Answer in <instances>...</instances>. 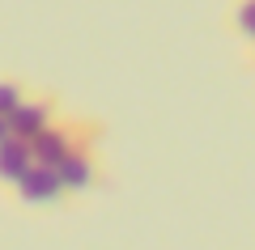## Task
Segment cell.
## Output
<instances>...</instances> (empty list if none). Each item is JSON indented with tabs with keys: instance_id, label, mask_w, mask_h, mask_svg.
I'll use <instances>...</instances> for the list:
<instances>
[{
	"instance_id": "2",
	"label": "cell",
	"mask_w": 255,
	"mask_h": 250,
	"mask_svg": "<svg viewBox=\"0 0 255 250\" xmlns=\"http://www.w3.org/2000/svg\"><path fill=\"white\" fill-rule=\"evenodd\" d=\"M64 195H68V191H64L60 170H55V166H43V161H34L30 174L17 182V199L30 204V208H51V204H60Z\"/></svg>"
},
{
	"instance_id": "9",
	"label": "cell",
	"mask_w": 255,
	"mask_h": 250,
	"mask_svg": "<svg viewBox=\"0 0 255 250\" xmlns=\"http://www.w3.org/2000/svg\"><path fill=\"white\" fill-rule=\"evenodd\" d=\"M247 55H251V64H255V43H251V47H247Z\"/></svg>"
},
{
	"instance_id": "4",
	"label": "cell",
	"mask_w": 255,
	"mask_h": 250,
	"mask_svg": "<svg viewBox=\"0 0 255 250\" xmlns=\"http://www.w3.org/2000/svg\"><path fill=\"white\" fill-rule=\"evenodd\" d=\"M55 170H60L68 195H81V191H90L94 182L102 178V161H98V153H94V144H85V149H73Z\"/></svg>"
},
{
	"instance_id": "3",
	"label": "cell",
	"mask_w": 255,
	"mask_h": 250,
	"mask_svg": "<svg viewBox=\"0 0 255 250\" xmlns=\"http://www.w3.org/2000/svg\"><path fill=\"white\" fill-rule=\"evenodd\" d=\"M55 110H60V102H55L51 93H26V102H21V106L9 115L13 136H21V140H34L43 127H51L55 119H60Z\"/></svg>"
},
{
	"instance_id": "7",
	"label": "cell",
	"mask_w": 255,
	"mask_h": 250,
	"mask_svg": "<svg viewBox=\"0 0 255 250\" xmlns=\"http://www.w3.org/2000/svg\"><path fill=\"white\" fill-rule=\"evenodd\" d=\"M26 85H21L17 77H0V115H13V110L26 102Z\"/></svg>"
},
{
	"instance_id": "8",
	"label": "cell",
	"mask_w": 255,
	"mask_h": 250,
	"mask_svg": "<svg viewBox=\"0 0 255 250\" xmlns=\"http://www.w3.org/2000/svg\"><path fill=\"white\" fill-rule=\"evenodd\" d=\"M13 136V123H9V115H0V140H9Z\"/></svg>"
},
{
	"instance_id": "5",
	"label": "cell",
	"mask_w": 255,
	"mask_h": 250,
	"mask_svg": "<svg viewBox=\"0 0 255 250\" xmlns=\"http://www.w3.org/2000/svg\"><path fill=\"white\" fill-rule=\"evenodd\" d=\"M30 166H34L30 140H21V136L0 140V187H17V182L30 174Z\"/></svg>"
},
{
	"instance_id": "1",
	"label": "cell",
	"mask_w": 255,
	"mask_h": 250,
	"mask_svg": "<svg viewBox=\"0 0 255 250\" xmlns=\"http://www.w3.org/2000/svg\"><path fill=\"white\" fill-rule=\"evenodd\" d=\"M98 136H102V123H94V119H55L51 127H43V132L30 140V149H34V161L60 166L73 149L98 144Z\"/></svg>"
},
{
	"instance_id": "6",
	"label": "cell",
	"mask_w": 255,
	"mask_h": 250,
	"mask_svg": "<svg viewBox=\"0 0 255 250\" xmlns=\"http://www.w3.org/2000/svg\"><path fill=\"white\" fill-rule=\"evenodd\" d=\"M230 30H234L247 47L255 43V0H234V4H230Z\"/></svg>"
}]
</instances>
